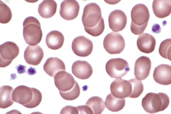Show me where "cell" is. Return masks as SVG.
Returning <instances> with one entry per match:
<instances>
[{"mask_svg":"<svg viewBox=\"0 0 171 114\" xmlns=\"http://www.w3.org/2000/svg\"><path fill=\"white\" fill-rule=\"evenodd\" d=\"M169 103V97L166 93L150 92L143 98L141 104L146 112L153 113L164 110L168 107Z\"/></svg>","mask_w":171,"mask_h":114,"instance_id":"277c9868","label":"cell"},{"mask_svg":"<svg viewBox=\"0 0 171 114\" xmlns=\"http://www.w3.org/2000/svg\"><path fill=\"white\" fill-rule=\"evenodd\" d=\"M57 4L53 0H44L39 4L38 12L40 15L44 18H49L55 14Z\"/></svg>","mask_w":171,"mask_h":114,"instance_id":"7402d4cb","label":"cell"},{"mask_svg":"<svg viewBox=\"0 0 171 114\" xmlns=\"http://www.w3.org/2000/svg\"><path fill=\"white\" fill-rule=\"evenodd\" d=\"M153 77L154 81L158 84L164 85L171 84V66L165 64L159 65L155 68Z\"/></svg>","mask_w":171,"mask_h":114,"instance_id":"2e32d148","label":"cell"},{"mask_svg":"<svg viewBox=\"0 0 171 114\" xmlns=\"http://www.w3.org/2000/svg\"><path fill=\"white\" fill-rule=\"evenodd\" d=\"M132 86L131 93L129 97L131 98L138 97L142 93L144 90V86L141 81L136 78L129 80Z\"/></svg>","mask_w":171,"mask_h":114,"instance_id":"4316f807","label":"cell"},{"mask_svg":"<svg viewBox=\"0 0 171 114\" xmlns=\"http://www.w3.org/2000/svg\"><path fill=\"white\" fill-rule=\"evenodd\" d=\"M85 105L90 108L94 114L101 113L105 108L103 99L97 96L91 97L87 101Z\"/></svg>","mask_w":171,"mask_h":114,"instance_id":"d4e9b609","label":"cell"},{"mask_svg":"<svg viewBox=\"0 0 171 114\" xmlns=\"http://www.w3.org/2000/svg\"><path fill=\"white\" fill-rule=\"evenodd\" d=\"M152 8L155 15L159 18H163L169 16L171 12V1L154 0Z\"/></svg>","mask_w":171,"mask_h":114,"instance_id":"ffe728a7","label":"cell"},{"mask_svg":"<svg viewBox=\"0 0 171 114\" xmlns=\"http://www.w3.org/2000/svg\"><path fill=\"white\" fill-rule=\"evenodd\" d=\"M13 88L11 86L4 85L0 88V107L5 109L11 106L14 103L12 99Z\"/></svg>","mask_w":171,"mask_h":114,"instance_id":"603a6c76","label":"cell"},{"mask_svg":"<svg viewBox=\"0 0 171 114\" xmlns=\"http://www.w3.org/2000/svg\"><path fill=\"white\" fill-rule=\"evenodd\" d=\"M110 89L114 96L123 99L129 97L132 92V86L129 80L119 78L115 79L111 83Z\"/></svg>","mask_w":171,"mask_h":114,"instance_id":"30bf717a","label":"cell"},{"mask_svg":"<svg viewBox=\"0 0 171 114\" xmlns=\"http://www.w3.org/2000/svg\"><path fill=\"white\" fill-rule=\"evenodd\" d=\"M11 9L3 1H0V23L6 24L9 23L12 17Z\"/></svg>","mask_w":171,"mask_h":114,"instance_id":"484cf974","label":"cell"},{"mask_svg":"<svg viewBox=\"0 0 171 114\" xmlns=\"http://www.w3.org/2000/svg\"><path fill=\"white\" fill-rule=\"evenodd\" d=\"M44 56L43 51L38 45L28 46L24 54V58L26 62L33 66H37L39 64Z\"/></svg>","mask_w":171,"mask_h":114,"instance_id":"9a60e30c","label":"cell"},{"mask_svg":"<svg viewBox=\"0 0 171 114\" xmlns=\"http://www.w3.org/2000/svg\"><path fill=\"white\" fill-rule=\"evenodd\" d=\"M79 113L80 114H93L90 108L87 105H82L77 106Z\"/></svg>","mask_w":171,"mask_h":114,"instance_id":"4dcf8cb0","label":"cell"},{"mask_svg":"<svg viewBox=\"0 0 171 114\" xmlns=\"http://www.w3.org/2000/svg\"><path fill=\"white\" fill-rule=\"evenodd\" d=\"M54 78L55 85L59 91L62 92L70 90L73 87L76 82L72 76L65 71L57 72Z\"/></svg>","mask_w":171,"mask_h":114,"instance_id":"8fae6325","label":"cell"},{"mask_svg":"<svg viewBox=\"0 0 171 114\" xmlns=\"http://www.w3.org/2000/svg\"><path fill=\"white\" fill-rule=\"evenodd\" d=\"M43 68L47 74L52 77L58 72L66 70L64 62L57 57L48 58L44 64Z\"/></svg>","mask_w":171,"mask_h":114,"instance_id":"d6986e66","label":"cell"},{"mask_svg":"<svg viewBox=\"0 0 171 114\" xmlns=\"http://www.w3.org/2000/svg\"><path fill=\"white\" fill-rule=\"evenodd\" d=\"M171 38L166 39L160 43L159 48L160 55L164 58L171 61Z\"/></svg>","mask_w":171,"mask_h":114,"instance_id":"f1b7e54d","label":"cell"},{"mask_svg":"<svg viewBox=\"0 0 171 114\" xmlns=\"http://www.w3.org/2000/svg\"><path fill=\"white\" fill-rule=\"evenodd\" d=\"M62 97L67 100H73L77 98L80 94V88L76 81L73 87L70 90L65 91H59Z\"/></svg>","mask_w":171,"mask_h":114,"instance_id":"83f0119b","label":"cell"},{"mask_svg":"<svg viewBox=\"0 0 171 114\" xmlns=\"http://www.w3.org/2000/svg\"><path fill=\"white\" fill-rule=\"evenodd\" d=\"M84 29L86 32L97 36L103 32L105 27L101 8L94 3H89L84 8L82 18Z\"/></svg>","mask_w":171,"mask_h":114,"instance_id":"6da1fadb","label":"cell"},{"mask_svg":"<svg viewBox=\"0 0 171 114\" xmlns=\"http://www.w3.org/2000/svg\"><path fill=\"white\" fill-rule=\"evenodd\" d=\"M156 40L154 36L150 34L144 33L139 36L137 41L139 50L146 54L152 52L154 50Z\"/></svg>","mask_w":171,"mask_h":114,"instance_id":"ac0fdd59","label":"cell"},{"mask_svg":"<svg viewBox=\"0 0 171 114\" xmlns=\"http://www.w3.org/2000/svg\"><path fill=\"white\" fill-rule=\"evenodd\" d=\"M127 18L125 13L119 9L112 11L108 17V23L110 28L115 32L121 31L125 27Z\"/></svg>","mask_w":171,"mask_h":114,"instance_id":"4fadbf2b","label":"cell"},{"mask_svg":"<svg viewBox=\"0 0 171 114\" xmlns=\"http://www.w3.org/2000/svg\"><path fill=\"white\" fill-rule=\"evenodd\" d=\"M15 68L19 74H24L26 72V66H25L19 64L15 67Z\"/></svg>","mask_w":171,"mask_h":114,"instance_id":"1f68e13d","label":"cell"},{"mask_svg":"<svg viewBox=\"0 0 171 114\" xmlns=\"http://www.w3.org/2000/svg\"><path fill=\"white\" fill-rule=\"evenodd\" d=\"M27 73L29 75H33L36 74V70L35 68H32L31 66L27 70Z\"/></svg>","mask_w":171,"mask_h":114,"instance_id":"d6a6232c","label":"cell"},{"mask_svg":"<svg viewBox=\"0 0 171 114\" xmlns=\"http://www.w3.org/2000/svg\"><path fill=\"white\" fill-rule=\"evenodd\" d=\"M72 72L76 77L81 80L89 78L93 73L90 64L84 60H78L74 62L72 68Z\"/></svg>","mask_w":171,"mask_h":114,"instance_id":"e0dca14e","label":"cell"},{"mask_svg":"<svg viewBox=\"0 0 171 114\" xmlns=\"http://www.w3.org/2000/svg\"><path fill=\"white\" fill-rule=\"evenodd\" d=\"M131 15V32L136 35L141 34L146 28L150 17L148 7L143 4H137L132 9Z\"/></svg>","mask_w":171,"mask_h":114,"instance_id":"3957f363","label":"cell"},{"mask_svg":"<svg viewBox=\"0 0 171 114\" xmlns=\"http://www.w3.org/2000/svg\"><path fill=\"white\" fill-rule=\"evenodd\" d=\"M12 97L14 101L29 108L38 106L42 98V94L38 89L25 85L17 87L13 91Z\"/></svg>","mask_w":171,"mask_h":114,"instance_id":"7a4b0ae2","label":"cell"},{"mask_svg":"<svg viewBox=\"0 0 171 114\" xmlns=\"http://www.w3.org/2000/svg\"><path fill=\"white\" fill-rule=\"evenodd\" d=\"M19 49L15 42L8 41L0 45V67L4 68L9 65L18 55Z\"/></svg>","mask_w":171,"mask_h":114,"instance_id":"ba28073f","label":"cell"},{"mask_svg":"<svg viewBox=\"0 0 171 114\" xmlns=\"http://www.w3.org/2000/svg\"><path fill=\"white\" fill-rule=\"evenodd\" d=\"M64 38L63 34L60 31L53 30L46 35V42L47 46L53 50L60 48L63 46Z\"/></svg>","mask_w":171,"mask_h":114,"instance_id":"44dd1931","label":"cell"},{"mask_svg":"<svg viewBox=\"0 0 171 114\" xmlns=\"http://www.w3.org/2000/svg\"><path fill=\"white\" fill-rule=\"evenodd\" d=\"M105 68L109 75L115 78H122L130 70L128 62L121 58L110 59L106 63Z\"/></svg>","mask_w":171,"mask_h":114,"instance_id":"52a82bcc","label":"cell"},{"mask_svg":"<svg viewBox=\"0 0 171 114\" xmlns=\"http://www.w3.org/2000/svg\"><path fill=\"white\" fill-rule=\"evenodd\" d=\"M151 66L150 60L148 57L142 56L135 62L134 74L138 80H143L149 76Z\"/></svg>","mask_w":171,"mask_h":114,"instance_id":"5bb4252c","label":"cell"},{"mask_svg":"<svg viewBox=\"0 0 171 114\" xmlns=\"http://www.w3.org/2000/svg\"><path fill=\"white\" fill-rule=\"evenodd\" d=\"M125 104V98L116 97L111 93L107 96L105 101L106 107L109 111L113 112H118L122 109Z\"/></svg>","mask_w":171,"mask_h":114,"instance_id":"cb8c5ba5","label":"cell"},{"mask_svg":"<svg viewBox=\"0 0 171 114\" xmlns=\"http://www.w3.org/2000/svg\"><path fill=\"white\" fill-rule=\"evenodd\" d=\"M79 114L76 107L70 105L66 106L62 109L60 114Z\"/></svg>","mask_w":171,"mask_h":114,"instance_id":"f546056e","label":"cell"},{"mask_svg":"<svg viewBox=\"0 0 171 114\" xmlns=\"http://www.w3.org/2000/svg\"><path fill=\"white\" fill-rule=\"evenodd\" d=\"M23 35L26 42L35 45L40 42L42 36L41 25L38 20L33 16L26 18L23 23Z\"/></svg>","mask_w":171,"mask_h":114,"instance_id":"5b68a950","label":"cell"},{"mask_svg":"<svg viewBox=\"0 0 171 114\" xmlns=\"http://www.w3.org/2000/svg\"><path fill=\"white\" fill-rule=\"evenodd\" d=\"M93 44L88 38L83 36L76 37L72 43V48L77 56L85 57L89 55L93 49Z\"/></svg>","mask_w":171,"mask_h":114,"instance_id":"9c48e42d","label":"cell"},{"mask_svg":"<svg viewBox=\"0 0 171 114\" xmlns=\"http://www.w3.org/2000/svg\"><path fill=\"white\" fill-rule=\"evenodd\" d=\"M80 6L75 0H65L61 3L59 11L61 17L64 19L72 20L78 15Z\"/></svg>","mask_w":171,"mask_h":114,"instance_id":"7c38bea8","label":"cell"},{"mask_svg":"<svg viewBox=\"0 0 171 114\" xmlns=\"http://www.w3.org/2000/svg\"><path fill=\"white\" fill-rule=\"evenodd\" d=\"M103 46L106 51L109 54H119L123 50L125 42L123 37L119 33L112 32L105 37Z\"/></svg>","mask_w":171,"mask_h":114,"instance_id":"8992f818","label":"cell"}]
</instances>
